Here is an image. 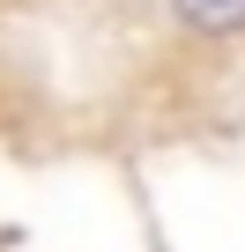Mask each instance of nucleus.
Segmentation results:
<instances>
[{
	"label": "nucleus",
	"mask_w": 245,
	"mask_h": 252,
	"mask_svg": "<svg viewBox=\"0 0 245 252\" xmlns=\"http://www.w3.org/2000/svg\"><path fill=\"white\" fill-rule=\"evenodd\" d=\"M193 37H245V0H171Z\"/></svg>",
	"instance_id": "f257e3e1"
}]
</instances>
